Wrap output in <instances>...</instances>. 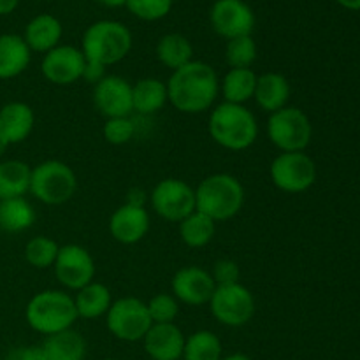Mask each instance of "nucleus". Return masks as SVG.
Segmentation results:
<instances>
[{"mask_svg":"<svg viewBox=\"0 0 360 360\" xmlns=\"http://www.w3.org/2000/svg\"><path fill=\"white\" fill-rule=\"evenodd\" d=\"M167 97L174 109L185 115L207 111L220 94V79L210 63L192 60L169 77Z\"/></svg>","mask_w":360,"mask_h":360,"instance_id":"nucleus-1","label":"nucleus"},{"mask_svg":"<svg viewBox=\"0 0 360 360\" xmlns=\"http://www.w3.org/2000/svg\"><path fill=\"white\" fill-rule=\"evenodd\" d=\"M207 130L211 139L229 151L248 150L259 137L255 115L246 105L231 102H221L211 111Z\"/></svg>","mask_w":360,"mask_h":360,"instance_id":"nucleus-2","label":"nucleus"},{"mask_svg":"<svg viewBox=\"0 0 360 360\" xmlns=\"http://www.w3.org/2000/svg\"><path fill=\"white\" fill-rule=\"evenodd\" d=\"M245 206V188L236 176L218 172L204 178L195 188V210L214 221L234 218Z\"/></svg>","mask_w":360,"mask_h":360,"instance_id":"nucleus-3","label":"nucleus"},{"mask_svg":"<svg viewBox=\"0 0 360 360\" xmlns=\"http://www.w3.org/2000/svg\"><path fill=\"white\" fill-rule=\"evenodd\" d=\"M27 323L42 336L72 329L77 320L74 297L63 290H42L25 308Z\"/></svg>","mask_w":360,"mask_h":360,"instance_id":"nucleus-4","label":"nucleus"},{"mask_svg":"<svg viewBox=\"0 0 360 360\" xmlns=\"http://www.w3.org/2000/svg\"><path fill=\"white\" fill-rule=\"evenodd\" d=\"M132 49V34L120 21L101 20L84 30L81 51L88 62L98 63L108 69L122 62Z\"/></svg>","mask_w":360,"mask_h":360,"instance_id":"nucleus-5","label":"nucleus"},{"mask_svg":"<svg viewBox=\"0 0 360 360\" xmlns=\"http://www.w3.org/2000/svg\"><path fill=\"white\" fill-rule=\"evenodd\" d=\"M77 190L76 172L60 160H46L32 167L30 193L48 206L69 202Z\"/></svg>","mask_w":360,"mask_h":360,"instance_id":"nucleus-6","label":"nucleus"},{"mask_svg":"<svg viewBox=\"0 0 360 360\" xmlns=\"http://www.w3.org/2000/svg\"><path fill=\"white\" fill-rule=\"evenodd\" d=\"M267 137L281 153L304 151L313 137V125L302 109L287 105L269 115Z\"/></svg>","mask_w":360,"mask_h":360,"instance_id":"nucleus-7","label":"nucleus"},{"mask_svg":"<svg viewBox=\"0 0 360 360\" xmlns=\"http://www.w3.org/2000/svg\"><path fill=\"white\" fill-rule=\"evenodd\" d=\"M105 326L116 340L136 343L143 341L153 322L146 302L137 297H122L112 301L111 308L105 313Z\"/></svg>","mask_w":360,"mask_h":360,"instance_id":"nucleus-8","label":"nucleus"},{"mask_svg":"<svg viewBox=\"0 0 360 360\" xmlns=\"http://www.w3.org/2000/svg\"><path fill=\"white\" fill-rule=\"evenodd\" d=\"M316 164L304 151L280 153L271 162L269 176L273 185L285 193H302L316 181Z\"/></svg>","mask_w":360,"mask_h":360,"instance_id":"nucleus-9","label":"nucleus"},{"mask_svg":"<svg viewBox=\"0 0 360 360\" xmlns=\"http://www.w3.org/2000/svg\"><path fill=\"white\" fill-rule=\"evenodd\" d=\"M214 319L227 327H243L255 315V297L245 285H221L210 301Z\"/></svg>","mask_w":360,"mask_h":360,"instance_id":"nucleus-10","label":"nucleus"},{"mask_svg":"<svg viewBox=\"0 0 360 360\" xmlns=\"http://www.w3.org/2000/svg\"><path fill=\"white\" fill-rule=\"evenodd\" d=\"M150 202L158 217L179 224L195 211V188L183 179L165 178L155 185Z\"/></svg>","mask_w":360,"mask_h":360,"instance_id":"nucleus-11","label":"nucleus"},{"mask_svg":"<svg viewBox=\"0 0 360 360\" xmlns=\"http://www.w3.org/2000/svg\"><path fill=\"white\" fill-rule=\"evenodd\" d=\"M53 269L56 280L74 292L95 280V260L91 253L81 245L60 246Z\"/></svg>","mask_w":360,"mask_h":360,"instance_id":"nucleus-12","label":"nucleus"},{"mask_svg":"<svg viewBox=\"0 0 360 360\" xmlns=\"http://www.w3.org/2000/svg\"><path fill=\"white\" fill-rule=\"evenodd\" d=\"M211 27L220 37L231 39L252 35L255 14L245 0H217L210 13Z\"/></svg>","mask_w":360,"mask_h":360,"instance_id":"nucleus-13","label":"nucleus"},{"mask_svg":"<svg viewBox=\"0 0 360 360\" xmlns=\"http://www.w3.org/2000/svg\"><path fill=\"white\" fill-rule=\"evenodd\" d=\"M84 65H86V58L79 48L70 44H58L42 56L41 70L42 76L49 83L67 86V84H74L83 79Z\"/></svg>","mask_w":360,"mask_h":360,"instance_id":"nucleus-14","label":"nucleus"},{"mask_svg":"<svg viewBox=\"0 0 360 360\" xmlns=\"http://www.w3.org/2000/svg\"><path fill=\"white\" fill-rule=\"evenodd\" d=\"M94 104L105 120L130 116L134 112L132 84L123 77L108 74L94 86Z\"/></svg>","mask_w":360,"mask_h":360,"instance_id":"nucleus-15","label":"nucleus"},{"mask_svg":"<svg viewBox=\"0 0 360 360\" xmlns=\"http://www.w3.org/2000/svg\"><path fill=\"white\" fill-rule=\"evenodd\" d=\"M171 288L172 295L183 304L204 306L210 304L217 283L210 271H206L204 267L186 266L176 271L171 281Z\"/></svg>","mask_w":360,"mask_h":360,"instance_id":"nucleus-16","label":"nucleus"},{"mask_svg":"<svg viewBox=\"0 0 360 360\" xmlns=\"http://www.w3.org/2000/svg\"><path fill=\"white\" fill-rule=\"evenodd\" d=\"M150 231V213L144 206L122 204L109 218V232L122 245H136Z\"/></svg>","mask_w":360,"mask_h":360,"instance_id":"nucleus-17","label":"nucleus"},{"mask_svg":"<svg viewBox=\"0 0 360 360\" xmlns=\"http://www.w3.org/2000/svg\"><path fill=\"white\" fill-rule=\"evenodd\" d=\"M185 334L176 323H153L143 338L151 360H179L185 350Z\"/></svg>","mask_w":360,"mask_h":360,"instance_id":"nucleus-18","label":"nucleus"},{"mask_svg":"<svg viewBox=\"0 0 360 360\" xmlns=\"http://www.w3.org/2000/svg\"><path fill=\"white\" fill-rule=\"evenodd\" d=\"M35 125V112L20 101L7 102L0 108V139L7 144H20L28 139Z\"/></svg>","mask_w":360,"mask_h":360,"instance_id":"nucleus-19","label":"nucleus"},{"mask_svg":"<svg viewBox=\"0 0 360 360\" xmlns=\"http://www.w3.org/2000/svg\"><path fill=\"white\" fill-rule=\"evenodd\" d=\"M62 34L63 27L58 18L44 13L37 14V16L28 21V25L25 27L23 39L28 48H30V51L44 53L46 55V53L51 51L53 48L60 44Z\"/></svg>","mask_w":360,"mask_h":360,"instance_id":"nucleus-20","label":"nucleus"},{"mask_svg":"<svg viewBox=\"0 0 360 360\" xmlns=\"http://www.w3.org/2000/svg\"><path fill=\"white\" fill-rule=\"evenodd\" d=\"M292 88L287 77L280 72H264L262 76L257 77L255 86V102L262 111L273 112L287 108L288 98H290Z\"/></svg>","mask_w":360,"mask_h":360,"instance_id":"nucleus-21","label":"nucleus"},{"mask_svg":"<svg viewBox=\"0 0 360 360\" xmlns=\"http://www.w3.org/2000/svg\"><path fill=\"white\" fill-rule=\"evenodd\" d=\"M32 60L30 48L23 35H0V79H13L28 69Z\"/></svg>","mask_w":360,"mask_h":360,"instance_id":"nucleus-22","label":"nucleus"},{"mask_svg":"<svg viewBox=\"0 0 360 360\" xmlns=\"http://www.w3.org/2000/svg\"><path fill=\"white\" fill-rule=\"evenodd\" d=\"M169 102L167 84L157 77H143L132 84V108L141 116H151L162 111Z\"/></svg>","mask_w":360,"mask_h":360,"instance_id":"nucleus-23","label":"nucleus"},{"mask_svg":"<svg viewBox=\"0 0 360 360\" xmlns=\"http://www.w3.org/2000/svg\"><path fill=\"white\" fill-rule=\"evenodd\" d=\"M74 304H76L77 319L95 320L98 316L105 315L112 304L111 290L108 285L101 283V281H91V283L84 285L83 288L76 292L74 295Z\"/></svg>","mask_w":360,"mask_h":360,"instance_id":"nucleus-24","label":"nucleus"},{"mask_svg":"<svg viewBox=\"0 0 360 360\" xmlns=\"http://www.w3.org/2000/svg\"><path fill=\"white\" fill-rule=\"evenodd\" d=\"M41 347L48 360H84L88 350L84 338L74 329L46 336Z\"/></svg>","mask_w":360,"mask_h":360,"instance_id":"nucleus-25","label":"nucleus"},{"mask_svg":"<svg viewBox=\"0 0 360 360\" xmlns=\"http://www.w3.org/2000/svg\"><path fill=\"white\" fill-rule=\"evenodd\" d=\"M32 167L21 160L0 162V200L25 197L30 192Z\"/></svg>","mask_w":360,"mask_h":360,"instance_id":"nucleus-26","label":"nucleus"},{"mask_svg":"<svg viewBox=\"0 0 360 360\" xmlns=\"http://www.w3.org/2000/svg\"><path fill=\"white\" fill-rule=\"evenodd\" d=\"M35 218L34 206L25 197L0 200V229L4 232L18 234L27 231L35 224Z\"/></svg>","mask_w":360,"mask_h":360,"instance_id":"nucleus-27","label":"nucleus"},{"mask_svg":"<svg viewBox=\"0 0 360 360\" xmlns=\"http://www.w3.org/2000/svg\"><path fill=\"white\" fill-rule=\"evenodd\" d=\"M257 74L252 69H231L220 83L224 102L245 105L255 95Z\"/></svg>","mask_w":360,"mask_h":360,"instance_id":"nucleus-28","label":"nucleus"},{"mask_svg":"<svg viewBox=\"0 0 360 360\" xmlns=\"http://www.w3.org/2000/svg\"><path fill=\"white\" fill-rule=\"evenodd\" d=\"M157 58L162 65L171 69L172 72L193 60V46L185 35L181 34H165L157 44Z\"/></svg>","mask_w":360,"mask_h":360,"instance_id":"nucleus-29","label":"nucleus"},{"mask_svg":"<svg viewBox=\"0 0 360 360\" xmlns=\"http://www.w3.org/2000/svg\"><path fill=\"white\" fill-rule=\"evenodd\" d=\"M178 225L179 238L188 248H202V246L210 245L217 234V221L197 210L183 218Z\"/></svg>","mask_w":360,"mask_h":360,"instance_id":"nucleus-30","label":"nucleus"},{"mask_svg":"<svg viewBox=\"0 0 360 360\" xmlns=\"http://www.w3.org/2000/svg\"><path fill=\"white\" fill-rule=\"evenodd\" d=\"M221 341L211 330H197L185 340L183 360H221Z\"/></svg>","mask_w":360,"mask_h":360,"instance_id":"nucleus-31","label":"nucleus"},{"mask_svg":"<svg viewBox=\"0 0 360 360\" xmlns=\"http://www.w3.org/2000/svg\"><path fill=\"white\" fill-rule=\"evenodd\" d=\"M60 245L48 236H35L25 245V260L35 269H49L55 266Z\"/></svg>","mask_w":360,"mask_h":360,"instance_id":"nucleus-32","label":"nucleus"},{"mask_svg":"<svg viewBox=\"0 0 360 360\" xmlns=\"http://www.w3.org/2000/svg\"><path fill=\"white\" fill-rule=\"evenodd\" d=\"M257 55H259V49H257V42L253 41L252 35H243V37L227 41L225 60L231 69H252Z\"/></svg>","mask_w":360,"mask_h":360,"instance_id":"nucleus-33","label":"nucleus"},{"mask_svg":"<svg viewBox=\"0 0 360 360\" xmlns=\"http://www.w3.org/2000/svg\"><path fill=\"white\" fill-rule=\"evenodd\" d=\"M153 323H174L179 315V301L172 294H157L146 302Z\"/></svg>","mask_w":360,"mask_h":360,"instance_id":"nucleus-34","label":"nucleus"},{"mask_svg":"<svg viewBox=\"0 0 360 360\" xmlns=\"http://www.w3.org/2000/svg\"><path fill=\"white\" fill-rule=\"evenodd\" d=\"M102 136L112 146H122V144L130 143L136 136V123L130 116H122V118H108L104 127H102Z\"/></svg>","mask_w":360,"mask_h":360,"instance_id":"nucleus-35","label":"nucleus"},{"mask_svg":"<svg viewBox=\"0 0 360 360\" xmlns=\"http://www.w3.org/2000/svg\"><path fill=\"white\" fill-rule=\"evenodd\" d=\"M125 7L139 20L157 21L171 13L172 0H127Z\"/></svg>","mask_w":360,"mask_h":360,"instance_id":"nucleus-36","label":"nucleus"},{"mask_svg":"<svg viewBox=\"0 0 360 360\" xmlns=\"http://www.w3.org/2000/svg\"><path fill=\"white\" fill-rule=\"evenodd\" d=\"M239 266L231 259H221L214 264L211 276H213L217 287L221 285H234L239 283Z\"/></svg>","mask_w":360,"mask_h":360,"instance_id":"nucleus-37","label":"nucleus"},{"mask_svg":"<svg viewBox=\"0 0 360 360\" xmlns=\"http://www.w3.org/2000/svg\"><path fill=\"white\" fill-rule=\"evenodd\" d=\"M13 360H48L42 347H27L14 352Z\"/></svg>","mask_w":360,"mask_h":360,"instance_id":"nucleus-38","label":"nucleus"},{"mask_svg":"<svg viewBox=\"0 0 360 360\" xmlns=\"http://www.w3.org/2000/svg\"><path fill=\"white\" fill-rule=\"evenodd\" d=\"M104 76H108V74H105V67L104 65H98V63L88 62V60H86V65H84V72H83V79H86V81H90V83L97 84L98 81H101Z\"/></svg>","mask_w":360,"mask_h":360,"instance_id":"nucleus-39","label":"nucleus"},{"mask_svg":"<svg viewBox=\"0 0 360 360\" xmlns=\"http://www.w3.org/2000/svg\"><path fill=\"white\" fill-rule=\"evenodd\" d=\"M144 200H146V197H144L143 190L134 188L132 192L129 193V199H127V204H134V206H144ZM144 207H146V206H144Z\"/></svg>","mask_w":360,"mask_h":360,"instance_id":"nucleus-40","label":"nucleus"},{"mask_svg":"<svg viewBox=\"0 0 360 360\" xmlns=\"http://www.w3.org/2000/svg\"><path fill=\"white\" fill-rule=\"evenodd\" d=\"M20 0H0V16L11 14L18 7Z\"/></svg>","mask_w":360,"mask_h":360,"instance_id":"nucleus-41","label":"nucleus"},{"mask_svg":"<svg viewBox=\"0 0 360 360\" xmlns=\"http://www.w3.org/2000/svg\"><path fill=\"white\" fill-rule=\"evenodd\" d=\"M338 4L348 11H360V0H338Z\"/></svg>","mask_w":360,"mask_h":360,"instance_id":"nucleus-42","label":"nucleus"},{"mask_svg":"<svg viewBox=\"0 0 360 360\" xmlns=\"http://www.w3.org/2000/svg\"><path fill=\"white\" fill-rule=\"evenodd\" d=\"M97 2L104 4V6H109V7H120V6H125L127 0H97Z\"/></svg>","mask_w":360,"mask_h":360,"instance_id":"nucleus-43","label":"nucleus"},{"mask_svg":"<svg viewBox=\"0 0 360 360\" xmlns=\"http://www.w3.org/2000/svg\"><path fill=\"white\" fill-rule=\"evenodd\" d=\"M221 360H252V359L245 354H232V355H227V357H221Z\"/></svg>","mask_w":360,"mask_h":360,"instance_id":"nucleus-44","label":"nucleus"},{"mask_svg":"<svg viewBox=\"0 0 360 360\" xmlns=\"http://www.w3.org/2000/svg\"><path fill=\"white\" fill-rule=\"evenodd\" d=\"M7 148H9V146H7V144L4 143L2 139H0V157H2V155L6 153V150H7Z\"/></svg>","mask_w":360,"mask_h":360,"instance_id":"nucleus-45","label":"nucleus"},{"mask_svg":"<svg viewBox=\"0 0 360 360\" xmlns=\"http://www.w3.org/2000/svg\"><path fill=\"white\" fill-rule=\"evenodd\" d=\"M104 360H118V359H104Z\"/></svg>","mask_w":360,"mask_h":360,"instance_id":"nucleus-46","label":"nucleus"}]
</instances>
